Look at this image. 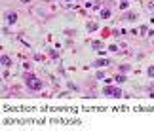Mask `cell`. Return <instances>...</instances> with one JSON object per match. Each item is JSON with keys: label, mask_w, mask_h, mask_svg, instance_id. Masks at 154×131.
<instances>
[{"label": "cell", "mask_w": 154, "mask_h": 131, "mask_svg": "<svg viewBox=\"0 0 154 131\" xmlns=\"http://www.w3.org/2000/svg\"><path fill=\"white\" fill-rule=\"evenodd\" d=\"M25 82H27V86H29L30 89H34V91H40V89H42V82H40L34 74H27Z\"/></svg>", "instance_id": "1"}, {"label": "cell", "mask_w": 154, "mask_h": 131, "mask_svg": "<svg viewBox=\"0 0 154 131\" xmlns=\"http://www.w3.org/2000/svg\"><path fill=\"white\" fill-rule=\"evenodd\" d=\"M103 93L109 95V97H122V89H120V87H114V86H109V87L103 89Z\"/></svg>", "instance_id": "2"}, {"label": "cell", "mask_w": 154, "mask_h": 131, "mask_svg": "<svg viewBox=\"0 0 154 131\" xmlns=\"http://www.w3.org/2000/svg\"><path fill=\"white\" fill-rule=\"evenodd\" d=\"M6 19H8V23H10V25H13V23L17 21V13H15V12H8Z\"/></svg>", "instance_id": "3"}, {"label": "cell", "mask_w": 154, "mask_h": 131, "mask_svg": "<svg viewBox=\"0 0 154 131\" xmlns=\"http://www.w3.org/2000/svg\"><path fill=\"white\" fill-rule=\"evenodd\" d=\"M109 63H110L109 59H97L95 61V67H105V65H109Z\"/></svg>", "instance_id": "4"}, {"label": "cell", "mask_w": 154, "mask_h": 131, "mask_svg": "<svg viewBox=\"0 0 154 131\" xmlns=\"http://www.w3.org/2000/svg\"><path fill=\"white\" fill-rule=\"evenodd\" d=\"M101 17H103V19H109V17H110V10H103V12H101Z\"/></svg>", "instance_id": "5"}, {"label": "cell", "mask_w": 154, "mask_h": 131, "mask_svg": "<svg viewBox=\"0 0 154 131\" xmlns=\"http://www.w3.org/2000/svg\"><path fill=\"white\" fill-rule=\"evenodd\" d=\"M10 63H12V61H10V59H8V57L4 55V57H2V65H4V67H8V65H10Z\"/></svg>", "instance_id": "6"}, {"label": "cell", "mask_w": 154, "mask_h": 131, "mask_svg": "<svg viewBox=\"0 0 154 131\" xmlns=\"http://www.w3.org/2000/svg\"><path fill=\"white\" fill-rule=\"evenodd\" d=\"M124 80H126V76H124V74H118V76H116V82H120V84H122Z\"/></svg>", "instance_id": "7"}, {"label": "cell", "mask_w": 154, "mask_h": 131, "mask_svg": "<svg viewBox=\"0 0 154 131\" xmlns=\"http://www.w3.org/2000/svg\"><path fill=\"white\" fill-rule=\"evenodd\" d=\"M95 29H97L95 23H90V25H88V30H95Z\"/></svg>", "instance_id": "8"}, {"label": "cell", "mask_w": 154, "mask_h": 131, "mask_svg": "<svg viewBox=\"0 0 154 131\" xmlns=\"http://www.w3.org/2000/svg\"><path fill=\"white\" fill-rule=\"evenodd\" d=\"M148 76H154V67H150V69H148Z\"/></svg>", "instance_id": "9"}]
</instances>
